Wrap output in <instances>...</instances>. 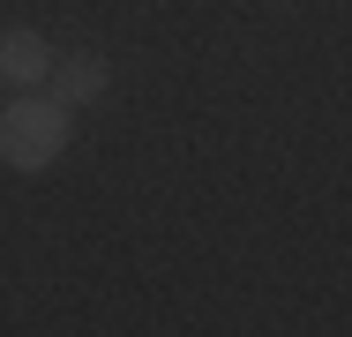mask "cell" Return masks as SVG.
Instances as JSON below:
<instances>
[{"label": "cell", "instance_id": "6da1fadb", "mask_svg": "<svg viewBox=\"0 0 352 337\" xmlns=\"http://www.w3.org/2000/svg\"><path fill=\"white\" fill-rule=\"evenodd\" d=\"M68 142H75V105L45 98V90H15L0 105V165L45 173V165L68 157Z\"/></svg>", "mask_w": 352, "mask_h": 337}, {"label": "cell", "instance_id": "7a4b0ae2", "mask_svg": "<svg viewBox=\"0 0 352 337\" xmlns=\"http://www.w3.org/2000/svg\"><path fill=\"white\" fill-rule=\"evenodd\" d=\"M53 75V45L38 30H0V90H30Z\"/></svg>", "mask_w": 352, "mask_h": 337}, {"label": "cell", "instance_id": "3957f363", "mask_svg": "<svg viewBox=\"0 0 352 337\" xmlns=\"http://www.w3.org/2000/svg\"><path fill=\"white\" fill-rule=\"evenodd\" d=\"M105 83H113V67L98 61V53H68V61H60V83H53V98H60V105H90V98H105Z\"/></svg>", "mask_w": 352, "mask_h": 337}]
</instances>
